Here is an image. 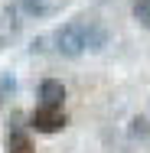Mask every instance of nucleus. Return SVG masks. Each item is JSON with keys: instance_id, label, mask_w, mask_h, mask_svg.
Masks as SVG:
<instances>
[{"instance_id": "obj_4", "label": "nucleus", "mask_w": 150, "mask_h": 153, "mask_svg": "<svg viewBox=\"0 0 150 153\" xmlns=\"http://www.w3.org/2000/svg\"><path fill=\"white\" fill-rule=\"evenodd\" d=\"M7 153H36L30 143V137L23 134V130H13L10 137H7Z\"/></svg>"}, {"instance_id": "obj_3", "label": "nucleus", "mask_w": 150, "mask_h": 153, "mask_svg": "<svg viewBox=\"0 0 150 153\" xmlns=\"http://www.w3.org/2000/svg\"><path fill=\"white\" fill-rule=\"evenodd\" d=\"M65 101V85L59 78H46L39 85V108H62Z\"/></svg>"}, {"instance_id": "obj_5", "label": "nucleus", "mask_w": 150, "mask_h": 153, "mask_svg": "<svg viewBox=\"0 0 150 153\" xmlns=\"http://www.w3.org/2000/svg\"><path fill=\"white\" fill-rule=\"evenodd\" d=\"M20 7H23L30 16H46V13L52 10V3H49V0H20Z\"/></svg>"}, {"instance_id": "obj_1", "label": "nucleus", "mask_w": 150, "mask_h": 153, "mask_svg": "<svg viewBox=\"0 0 150 153\" xmlns=\"http://www.w3.org/2000/svg\"><path fill=\"white\" fill-rule=\"evenodd\" d=\"M56 49H59L62 56H69V59L82 56L88 49V26L82 20H72V23L59 26L56 30Z\"/></svg>"}, {"instance_id": "obj_6", "label": "nucleus", "mask_w": 150, "mask_h": 153, "mask_svg": "<svg viewBox=\"0 0 150 153\" xmlns=\"http://www.w3.org/2000/svg\"><path fill=\"white\" fill-rule=\"evenodd\" d=\"M134 20L140 26H150V0H134Z\"/></svg>"}, {"instance_id": "obj_2", "label": "nucleus", "mask_w": 150, "mask_h": 153, "mask_svg": "<svg viewBox=\"0 0 150 153\" xmlns=\"http://www.w3.org/2000/svg\"><path fill=\"white\" fill-rule=\"evenodd\" d=\"M30 127L39 134H56L65 127V111L62 108H36L30 114Z\"/></svg>"}, {"instance_id": "obj_7", "label": "nucleus", "mask_w": 150, "mask_h": 153, "mask_svg": "<svg viewBox=\"0 0 150 153\" xmlns=\"http://www.w3.org/2000/svg\"><path fill=\"white\" fill-rule=\"evenodd\" d=\"M13 88H16L13 75H0V101H3V98H10V94H13Z\"/></svg>"}]
</instances>
